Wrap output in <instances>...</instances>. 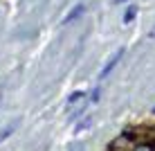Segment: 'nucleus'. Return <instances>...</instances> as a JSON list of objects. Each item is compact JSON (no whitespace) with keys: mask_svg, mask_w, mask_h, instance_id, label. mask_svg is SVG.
Returning a JSON list of instances; mask_svg holds the SVG:
<instances>
[{"mask_svg":"<svg viewBox=\"0 0 155 151\" xmlns=\"http://www.w3.org/2000/svg\"><path fill=\"white\" fill-rule=\"evenodd\" d=\"M153 113H155V108H153Z\"/></svg>","mask_w":155,"mask_h":151,"instance_id":"9","label":"nucleus"},{"mask_svg":"<svg viewBox=\"0 0 155 151\" xmlns=\"http://www.w3.org/2000/svg\"><path fill=\"white\" fill-rule=\"evenodd\" d=\"M124 52H126L124 47H119V50L115 52V57L110 59V61L106 63V68H104V70H101V72H99V81H104V79L108 77V74H110V70H115V66H117V63L121 61V57H124Z\"/></svg>","mask_w":155,"mask_h":151,"instance_id":"2","label":"nucleus"},{"mask_svg":"<svg viewBox=\"0 0 155 151\" xmlns=\"http://www.w3.org/2000/svg\"><path fill=\"white\" fill-rule=\"evenodd\" d=\"M135 16H137V7H135V5H130V7L126 9V14H124V23L130 25L133 20H135Z\"/></svg>","mask_w":155,"mask_h":151,"instance_id":"4","label":"nucleus"},{"mask_svg":"<svg viewBox=\"0 0 155 151\" xmlns=\"http://www.w3.org/2000/svg\"><path fill=\"white\" fill-rule=\"evenodd\" d=\"M130 151H155V147L148 144V142H137V144H133Z\"/></svg>","mask_w":155,"mask_h":151,"instance_id":"6","label":"nucleus"},{"mask_svg":"<svg viewBox=\"0 0 155 151\" xmlns=\"http://www.w3.org/2000/svg\"><path fill=\"white\" fill-rule=\"evenodd\" d=\"M81 97H83V90H77V93H72L70 95V99H68V104H79V101H81Z\"/></svg>","mask_w":155,"mask_h":151,"instance_id":"7","label":"nucleus"},{"mask_svg":"<svg viewBox=\"0 0 155 151\" xmlns=\"http://www.w3.org/2000/svg\"><path fill=\"white\" fill-rule=\"evenodd\" d=\"M133 133H128V131H124L121 136H117L113 142L108 144V151H130L133 149Z\"/></svg>","mask_w":155,"mask_h":151,"instance_id":"1","label":"nucleus"},{"mask_svg":"<svg viewBox=\"0 0 155 151\" xmlns=\"http://www.w3.org/2000/svg\"><path fill=\"white\" fill-rule=\"evenodd\" d=\"M88 126H92V117H90V115L85 117V120H81L79 124H74V133H81V131H85Z\"/></svg>","mask_w":155,"mask_h":151,"instance_id":"5","label":"nucleus"},{"mask_svg":"<svg viewBox=\"0 0 155 151\" xmlns=\"http://www.w3.org/2000/svg\"><path fill=\"white\" fill-rule=\"evenodd\" d=\"M99 95H101V88L97 86V88H94L92 93H90V101H92V104H97V101H99Z\"/></svg>","mask_w":155,"mask_h":151,"instance_id":"8","label":"nucleus"},{"mask_svg":"<svg viewBox=\"0 0 155 151\" xmlns=\"http://www.w3.org/2000/svg\"><path fill=\"white\" fill-rule=\"evenodd\" d=\"M83 12H85V5H79V7H77V9H72V12H70V14H68V16H65V18H63V25H68V23H72V20H74V18H79V16H81Z\"/></svg>","mask_w":155,"mask_h":151,"instance_id":"3","label":"nucleus"}]
</instances>
